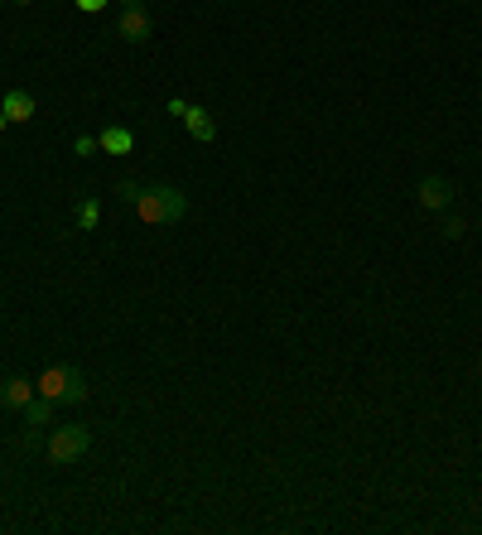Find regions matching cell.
I'll list each match as a JSON object with an SVG mask.
<instances>
[{"label":"cell","mask_w":482,"mask_h":535,"mask_svg":"<svg viewBox=\"0 0 482 535\" xmlns=\"http://www.w3.org/2000/svg\"><path fill=\"white\" fill-rule=\"evenodd\" d=\"M0 5H5V0H0Z\"/></svg>","instance_id":"obj_18"},{"label":"cell","mask_w":482,"mask_h":535,"mask_svg":"<svg viewBox=\"0 0 482 535\" xmlns=\"http://www.w3.org/2000/svg\"><path fill=\"white\" fill-rule=\"evenodd\" d=\"M29 401H34V381H25V376H5L0 381V405L5 410H25Z\"/></svg>","instance_id":"obj_8"},{"label":"cell","mask_w":482,"mask_h":535,"mask_svg":"<svg viewBox=\"0 0 482 535\" xmlns=\"http://www.w3.org/2000/svg\"><path fill=\"white\" fill-rule=\"evenodd\" d=\"M34 391L54 405H82L87 401V376H82V367H73V362H54V367H44V376L34 381Z\"/></svg>","instance_id":"obj_2"},{"label":"cell","mask_w":482,"mask_h":535,"mask_svg":"<svg viewBox=\"0 0 482 535\" xmlns=\"http://www.w3.org/2000/svg\"><path fill=\"white\" fill-rule=\"evenodd\" d=\"M121 5H145V0H121Z\"/></svg>","instance_id":"obj_17"},{"label":"cell","mask_w":482,"mask_h":535,"mask_svg":"<svg viewBox=\"0 0 482 535\" xmlns=\"http://www.w3.org/2000/svg\"><path fill=\"white\" fill-rule=\"evenodd\" d=\"M92 449V429L87 425H58L54 434H49V463H78L82 454Z\"/></svg>","instance_id":"obj_3"},{"label":"cell","mask_w":482,"mask_h":535,"mask_svg":"<svg viewBox=\"0 0 482 535\" xmlns=\"http://www.w3.org/2000/svg\"><path fill=\"white\" fill-rule=\"evenodd\" d=\"M73 150H78L82 160H87V155H97L102 145H97V135H78V140H73Z\"/></svg>","instance_id":"obj_12"},{"label":"cell","mask_w":482,"mask_h":535,"mask_svg":"<svg viewBox=\"0 0 482 535\" xmlns=\"http://www.w3.org/2000/svg\"><path fill=\"white\" fill-rule=\"evenodd\" d=\"M116 34H121L126 44H145V39L155 34V20H150V10H145V5H121Z\"/></svg>","instance_id":"obj_5"},{"label":"cell","mask_w":482,"mask_h":535,"mask_svg":"<svg viewBox=\"0 0 482 535\" xmlns=\"http://www.w3.org/2000/svg\"><path fill=\"white\" fill-rule=\"evenodd\" d=\"M97 145H102V150H107V155H131L135 135L126 131V126H107V131L97 135Z\"/></svg>","instance_id":"obj_9"},{"label":"cell","mask_w":482,"mask_h":535,"mask_svg":"<svg viewBox=\"0 0 482 535\" xmlns=\"http://www.w3.org/2000/svg\"><path fill=\"white\" fill-rule=\"evenodd\" d=\"M116 193H121V203H135V198H140V184H131V179H121V184H116Z\"/></svg>","instance_id":"obj_14"},{"label":"cell","mask_w":482,"mask_h":535,"mask_svg":"<svg viewBox=\"0 0 482 535\" xmlns=\"http://www.w3.org/2000/svg\"><path fill=\"white\" fill-rule=\"evenodd\" d=\"M179 121H184V131L193 135L198 145H213V140H217V121H213V116H208V111H203V107H193V102H188V107H184V116H179Z\"/></svg>","instance_id":"obj_7"},{"label":"cell","mask_w":482,"mask_h":535,"mask_svg":"<svg viewBox=\"0 0 482 535\" xmlns=\"http://www.w3.org/2000/svg\"><path fill=\"white\" fill-rule=\"evenodd\" d=\"M415 198H420L425 213H449V208H454V184H449L444 174H425V179L415 184Z\"/></svg>","instance_id":"obj_4"},{"label":"cell","mask_w":482,"mask_h":535,"mask_svg":"<svg viewBox=\"0 0 482 535\" xmlns=\"http://www.w3.org/2000/svg\"><path fill=\"white\" fill-rule=\"evenodd\" d=\"M10 5H34V0H10Z\"/></svg>","instance_id":"obj_16"},{"label":"cell","mask_w":482,"mask_h":535,"mask_svg":"<svg viewBox=\"0 0 482 535\" xmlns=\"http://www.w3.org/2000/svg\"><path fill=\"white\" fill-rule=\"evenodd\" d=\"M131 208H135V217H140L145 227H174V222H184L188 198H184V188L150 184V188H140V198H135Z\"/></svg>","instance_id":"obj_1"},{"label":"cell","mask_w":482,"mask_h":535,"mask_svg":"<svg viewBox=\"0 0 482 535\" xmlns=\"http://www.w3.org/2000/svg\"><path fill=\"white\" fill-rule=\"evenodd\" d=\"M463 232H468V222H463V217H444V237L449 241H458Z\"/></svg>","instance_id":"obj_13"},{"label":"cell","mask_w":482,"mask_h":535,"mask_svg":"<svg viewBox=\"0 0 482 535\" xmlns=\"http://www.w3.org/2000/svg\"><path fill=\"white\" fill-rule=\"evenodd\" d=\"M34 111H39V102H34V92H25V87H10L5 102H0V116L15 121V126H20V121H34Z\"/></svg>","instance_id":"obj_6"},{"label":"cell","mask_w":482,"mask_h":535,"mask_svg":"<svg viewBox=\"0 0 482 535\" xmlns=\"http://www.w3.org/2000/svg\"><path fill=\"white\" fill-rule=\"evenodd\" d=\"M82 15H97V10H107V0H73Z\"/></svg>","instance_id":"obj_15"},{"label":"cell","mask_w":482,"mask_h":535,"mask_svg":"<svg viewBox=\"0 0 482 535\" xmlns=\"http://www.w3.org/2000/svg\"><path fill=\"white\" fill-rule=\"evenodd\" d=\"M49 415H54V401H44V396L34 391V401L25 405V420L29 425H49Z\"/></svg>","instance_id":"obj_11"},{"label":"cell","mask_w":482,"mask_h":535,"mask_svg":"<svg viewBox=\"0 0 482 535\" xmlns=\"http://www.w3.org/2000/svg\"><path fill=\"white\" fill-rule=\"evenodd\" d=\"M73 222H78L82 232H92V227L102 222V203H97V198H82V203H78V213H73Z\"/></svg>","instance_id":"obj_10"}]
</instances>
